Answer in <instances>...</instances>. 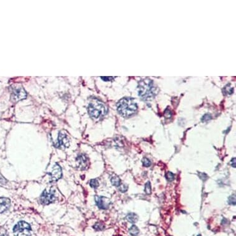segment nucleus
Wrapping results in <instances>:
<instances>
[{"instance_id": "f257e3e1", "label": "nucleus", "mask_w": 236, "mask_h": 236, "mask_svg": "<svg viewBox=\"0 0 236 236\" xmlns=\"http://www.w3.org/2000/svg\"><path fill=\"white\" fill-rule=\"evenodd\" d=\"M138 94L143 100H151L157 94V88L151 80L143 79L138 84Z\"/></svg>"}, {"instance_id": "5701e85b", "label": "nucleus", "mask_w": 236, "mask_h": 236, "mask_svg": "<svg viewBox=\"0 0 236 236\" xmlns=\"http://www.w3.org/2000/svg\"><path fill=\"white\" fill-rule=\"evenodd\" d=\"M101 78L103 80L106 81V80H112L113 77H101Z\"/></svg>"}, {"instance_id": "a211bd4d", "label": "nucleus", "mask_w": 236, "mask_h": 236, "mask_svg": "<svg viewBox=\"0 0 236 236\" xmlns=\"http://www.w3.org/2000/svg\"><path fill=\"white\" fill-rule=\"evenodd\" d=\"M166 178L169 182H172L174 179V174L172 173L171 172H168L166 174Z\"/></svg>"}, {"instance_id": "20e7f679", "label": "nucleus", "mask_w": 236, "mask_h": 236, "mask_svg": "<svg viewBox=\"0 0 236 236\" xmlns=\"http://www.w3.org/2000/svg\"><path fill=\"white\" fill-rule=\"evenodd\" d=\"M14 236H30L31 227L25 221L19 222L13 229Z\"/></svg>"}, {"instance_id": "1a4fd4ad", "label": "nucleus", "mask_w": 236, "mask_h": 236, "mask_svg": "<svg viewBox=\"0 0 236 236\" xmlns=\"http://www.w3.org/2000/svg\"><path fill=\"white\" fill-rule=\"evenodd\" d=\"M49 175L52 181H56L62 177V170L58 164L54 165L52 170L49 173Z\"/></svg>"}, {"instance_id": "9d476101", "label": "nucleus", "mask_w": 236, "mask_h": 236, "mask_svg": "<svg viewBox=\"0 0 236 236\" xmlns=\"http://www.w3.org/2000/svg\"><path fill=\"white\" fill-rule=\"evenodd\" d=\"M77 161L78 163V167L82 169L85 170L87 169L89 165L88 158L85 155H80L77 158Z\"/></svg>"}, {"instance_id": "0eeeda50", "label": "nucleus", "mask_w": 236, "mask_h": 236, "mask_svg": "<svg viewBox=\"0 0 236 236\" xmlns=\"http://www.w3.org/2000/svg\"><path fill=\"white\" fill-rule=\"evenodd\" d=\"M70 145L69 139L67 135L64 132H59L58 135V138L55 144L56 148H68Z\"/></svg>"}, {"instance_id": "aec40b11", "label": "nucleus", "mask_w": 236, "mask_h": 236, "mask_svg": "<svg viewBox=\"0 0 236 236\" xmlns=\"http://www.w3.org/2000/svg\"><path fill=\"white\" fill-rule=\"evenodd\" d=\"M94 228L95 230H97V231H101V230H102L104 228V226L101 223H97V224L94 226Z\"/></svg>"}, {"instance_id": "412c9836", "label": "nucleus", "mask_w": 236, "mask_h": 236, "mask_svg": "<svg viewBox=\"0 0 236 236\" xmlns=\"http://www.w3.org/2000/svg\"><path fill=\"white\" fill-rule=\"evenodd\" d=\"M228 203L230 205H235V196H232L231 197H229V199H228Z\"/></svg>"}, {"instance_id": "4468645a", "label": "nucleus", "mask_w": 236, "mask_h": 236, "mask_svg": "<svg viewBox=\"0 0 236 236\" xmlns=\"http://www.w3.org/2000/svg\"><path fill=\"white\" fill-rule=\"evenodd\" d=\"M130 234L132 236H137L139 234V229L136 225H132L129 229Z\"/></svg>"}, {"instance_id": "f8f14e48", "label": "nucleus", "mask_w": 236, "mask_h": 236, "mask_svg": "<svg viewBox=\"0 0 236 236\" xmlns=\"http://www.w3.org/2000/svg\"><path fill=\"white\" fill-rule=\"evenodd\" d=\"M127 220L129 222H130L131 223H135L137 222V221L139 220V217L136 213H130L127 214Z\"/></svg>"}, {"instance_id": "6ab92c4d", "label": "nucleus", "mask_w": 236, "mask_h": 236, "mask_svg": "<svg viewBox=\"0 0 236 236\" xmlns=\"http://www.w3.org/2000/svg\"><path fill=\"white\" fill-rule=\"evenodd\" d=\"M118 189L119 191H121V192H126L128 189V187L126 185V184H121V185L118 187Z\"/></svg>"}, {"instance_id": "f3484780", "label": "nucleus", "mask_w": 236, "mask_h": 236, "mask_svg": "<svg viewBox=\"0 0 236 236\" xmlns=\"http://www.w3.org/2000/svg\"><path fill=\"white\" fill-rule=\"evenodd\" d=\"M142 162L143 165L145 167H149L151 165L150 160L149 159H148L147 158H143L142 160Z\"/></svg>"}, {"instance_id": "39448f33", "label": "nucleus", "mask_w": 236, "mask_h": 236, "mask_svg": "<svg viewBox=\"0 0 236 236\" xmlns=\"http://www.w3.org/2000/svg\"><path fill=\"white\" fill-rule=\"evenodd\" d=\"M40 202L43 205H49L56 200L55 192L52 189H46L40 197Z\"/></svg>"}, {"instance_id": "423d86ee", "label": "nucleus", "mask_w": 236, "mask_h": 236, "mask_svg": "<svg viewBox=\"0 0 236 236\" xmlns=\"http://www.w3.org/2000/svg\"><path fill=\"white\" fill-rule=\"evenodd\" d=\"M27 97L25 90L22 87H15L12 91V99L14 101H18L25 99Z\"/></svg>"}, {"instance_id": "b1692460", "label": "nucleus", "mask_w": 236, "mask_h": 236, "mask_svg": "<svg viewBox=\"0 0 236 236\" xmlns=\"http://www.w3.org/2000/svg\"><path fill=\"white\" fill-rule=\"evenodd\" d=\"M1 236H8V235H6V234H3V235H1Z\"/></svg>"}, {"instance_id": "ddd939ff", "label": "nucleus", "mask_w": 236, "mask_h": 236, "mask_svg": "<svg viewBox=\"0 0 236 236\" xmlns=\"http://www.w3.org/2000/svg\"><path fill=\"white\" fill-rule=\"evenodd\" d=\"M111 184H112V186L118 187L121 184V179L117 176H112L111 178Z\"/></svg>"}, {"instance_id": "2eb2a0df", "label": "nucleus", "mask_w": 236, "mask_h": 236, "mask_svg": "<svg viewBox=\"0 0 236 236\" xmlns=\"http://www.w3.org/2000/svg\"><path fill=\"white\" fill-rule=\"evenodd\" d=\"M90 186L92 188L97 189L99 186V182L97 179H91L90 182Z\"/></svg>"}, {"instance_id": "4be33fe9", "label": "nucleus", "mask_w": 236, "mask_h": 236, "mask_svg": "<svg viewBox=\"0 0 236 236\" xmlns=\"http://www.w3.org/2000/svg\"><path fill=\"white\" fill-rule=\"evenodd\" d=\"M236 159H235V158H234L232 160H231V166L233 167V168H235L236 167Z\"/></svg>"}, {"instance_id": "f03ea898", "label": "nucleus", "mask_w": 236, "mask_h": 236, "mask_svg": "<svg viewBox=\"0 0 236 236\" xmlns=\"http://www.w3.org/2000/svg\"><path fill=\"white\" fill-rule=\"evenodd\" d=\"M137 109V103L131 98H123L117 103L118 112L124 118H128L134 115Z\"/></svg>"}, {"instance_id": "9b49d317", "label": "nucleus", "mask_w": 236, "mask_h": 236, "mask_svg": "<svg viewBox=\"0 0 236 236\" xmlns=\"http://www.w3.org/2000/svg\"><path fill=\"white\" fill-rule=\"evenodd\" d=\"M11 205V201L7 198H0V213H2L9 209Z\"/></svg>"}, {"instance_id": "7ed1b4c3", "label": "nucleus", "mask_w": 236, "mask_h": 236, "mask_svg": "<svg viewBox=\"0 0 236 236\" xmlns=\"http://www.w3.org/2000/svg\"><path fill=\"white\" fill-rule=\"evenodd\" d=\"M90 116L94 119H99L105 116L108 112L107 107L98 100L93 99L88 105Z\"/></svg>"}, {"instance_id": "6e6552de", "label": "nucleus", "mask_w": 236, "mask_h": 236, "mask_svg": "<svg viewBox=\"0 0 236 236\" xmlns=\"http://www.w3.org/2000/svg\"><path fill=\"white\" fill-rule=\"evenodd\" d=\"M95 202L98 207L99 208L106 210L108 209L110 205V201L109 200L105 197H99L95 196Z\"/></svg>"}, {"instance_id": "dca6fc26", "label": "nucleus", "mask_w": 236, "mask_h": 236, "mask_svg": "<svg viewBox=\"0 0 236 236\" xmlns=\"http://www.w3.org/2000/svg\"><path fill=\"white\" fill-rule=\"evenodd\" d=\"M145 192L147 194L150 195L151 193V187L150 181H148L145 186Z\"/></svg>"}]
</instances>
